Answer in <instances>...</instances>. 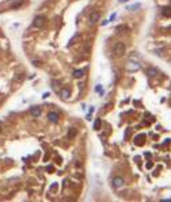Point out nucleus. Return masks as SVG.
I'll return each instance as SVG.
<instances>
[{"mask_svg":"<svg viewBox=\"0 0 171 202\" xmlns=\"http://www.w3.org/2000/svg\"><path fill=\"white\" fill-rule=\"evenodd\" d=\"M113 54H115V56H124L125 54V45L122 44V42H115L114 45H113Z\"/></svg>","mask_w":171,"mask_h":202,"instance_id":"1","label":"nucleus"},{"mask_svg":"<svg viewBox=\"0 0 171 202\" xmlns=\"http://www.w3.org/2000/svg\"><path fill=\"white\" fill-rule=\"evenodd\" d=\"M125 1H128V0H120V3H125Z\"/></svg>","mask_w":171,"mask_h":202,"instance_id":"17","label":"nucleus"},{"mask_svg":"<svg viewBox=\"0 0 171 202\" xmlns=\"http://www.w3.org/2000/svg\"><path fill=\"white\" fill-rule=\"evenodd\" d=\"M147 73H148V76H151V77H156V76H159V73H160V72H159L156 68H151V69H148V72H147Z\"/></svg>","mask_w":171,"mask_h":202,"instance_id":"8","label":"nucleus"},{"mask_svg":"<svg viewBox=\"0 0 171 202\" xmlns=\"http://www.w3.org/2000/svg\"><path fill=\"white\" fill-rule=\"evenodd\" d=\"M94 129H95V130H99V129H101V119H99V118H97V121H95Z\"/></svg>","mask_w":171,"mask_h":202,"instance_id":"14","label":"nucleus"},{"mask_svg":"<svg viewBox=\"0 0 171 202\" xmlns=\"http://www.w3.org/2000/svg\"><path fill=\"white\" fill-rule=\"evenodd\" d=\"M30 113H31V115H33V117H39V115H41V109L39 107H31V110H30Z\"/></svg>","mask_w":171,"mask_h":202,"instance_id":"9","label":"nucleus"},{"mask_svg":"<svg viewBox=\"0 0 171 202\" xmlns=\"http://www.w3.org/2000/svg\"><path fill=\"white\" fill-rule=\"evenodd\" d=\"M124 184H125L124 178H121V176H114L113 178V186H114L115 189H120V187H122Z\"/></svg>","mask_w":171,"mask_h":202,"instance_id":"3","label":"nucleus"},{"mask_svg":"<svg viewBox=\"0 0 171 202\" xmlns=\"http://www.w3.org/2000/svg\"><path fill=\"white\" fill-rule=\"evenodd\" d=\"M126 69H128L129 72H136V71H138V69H140V64H138L136 60L130 58L129 61H128V64H126Z\"/></svg>","mask_w":171,"mask_h":202,"instance_id":"2","label":"nucleus"},{"mask_svg":"<svg viewBox=\"0 0 171 202\" xmlns=\"http://www.w3.org/2000/svg\"><path fill=\"white\" fill-rule=\"evenodd\" d=\"M43 23H45V18H43V16H37L35 19H34V26H35V27H42L43 26Z\"/></svg>","mask_w":171,"mask_h":202,"instance_id":"4","label":"nucleus"},{"mask_svg":"<svg viewBox=\"0 0 171 202\" xmlns=\"http://www.w3.org/2000/svg\"><path fill=\"white\" fill-rule=\"evenodd\" d=\"M75 136H76V129L71 128V129H69V132H68V138H69V140H72Z\"/></svg>","mask_w":171,"mask_h":202,"instance_id":"12","label":"nucleus"},{"mask_svg":"<svg viewBox=\"0 0 171 202\" xmlns=\"http://www.w3.org/2000/svg\"><path fill=\"white\" fill-rule=\"evenodd\" d=\"M83 75H84V72H83L82 69H75L73 71V76L75 77H82Z\"/></svg>","mask_w":171,"mask_h":202,"instance_id":"13","label":"nucleus"},{"mask_svg":"<svg viewBox=\"0 0 171 202\" xmlns=\"http://www.w3.org/2000/svg\"><path fill=\"white\" fill-rule=\"evenodd\" d=\"M48 119L50 121V122H54L56 123L57 121H59V114H57V113H54V111H50L48 114Z\"/></svg>","mask_w":171,"mask_h":202,"instance_id":"5","label":"nucleus"},{"mask_svg":"<svg viewBox=\"0 0 171 202\" xmlns=\"http://www.w3.org/2000/svg\"><path fill=\"white\" fill-rule=\"evenodd\" d=\"M95 90H97L98 92H99V94H102V88H101V86H98V87L95 88Z\"/></svg>","mask_w":171,"mask_h":202,"instance_id":"16","label":"nucleus"},{"mask_svg":"<svg viewBox=\"0 0 171 202\" xmlns=\"http://www.w3.org/2000/svg\"><path fill=\"white\" fill-rule=\"evenodd\" d=\"M98 21H99V14H98V12H92L91 15H90V23H91V25H95Z\"/></svg>","mask_w":171,"mask_h":202,"instance_id":"7","label":"nucleus"},{"mask_svg":"<svg viewBox=\"0 0 171 202\" xmlns=\"http://www.w3.org/2000/svg\"><path fill=\"white\" fill-rule=\"evenodd\" d=\"M138 7H140V4H135V5H132V7H129V10H137Z\"/></svg>","mask_w":171,"mask_h":202,"instance_id":"15","label":"nucleus"},{"mask_svg":"<svg viewBox=\"0 0 171 202\" xmlns=\"http://www.w3.org/2000/svg\"><path fill=\"white\" fill-rule=\"evenodd\" d=\"M162 14H163L164 16H171V8H170V7L162 8Z\"/></svg>","mask_w":171,"mask_h":202,"instance_id":"11","label":"nucleus"},{"mask_svg":"<svg viewBox=\"0 0 171 202\" xmlns=\"http://www.w3.org/2000/svg\"><path fill=\"white\" fill-rule=\"evenodd\" d=\"M60 96H61L63 99H68V98L71 96V92H69V90L64 88V90H61V92H60Z\"/></svg>","mask_w":171,"mask_h":202,"instance_id":"10","label":"nucleus"},{"mask_svg":"<svg viewBox=\"0 0 171 202\" xmlns=\"http://www.w3.org/2000/svg\"><path fill=\"white\" fill-rule=\"evenodd\" d=\"M117 33H121V34H125V33H128L129 31V27L126 25H120V26H117Z\"/></svg>","mask_w":171,"mask_h":202,"instance_id":"6","label":"nucleus"},{"mask_svg":"<svg viewBox=\"0 0 171 202\" xmlns=\"http://www.w3.org/2000/svg\"><path fill=\"white\" fill-rule=\"evenodd\" d=\"M0 132H1V128H0Z\"/></svg>","mask_w":171,"mask_h":202,"instance_id":"18","label":"nucleus"}]
</instances>
